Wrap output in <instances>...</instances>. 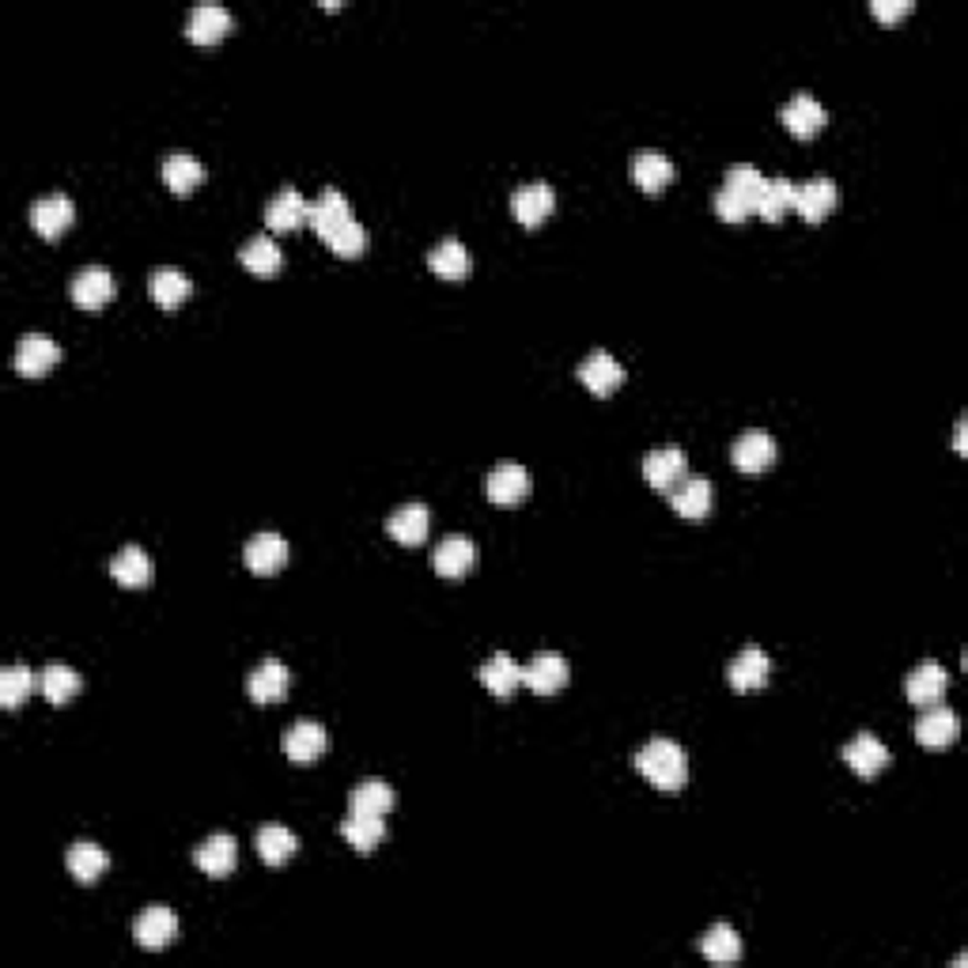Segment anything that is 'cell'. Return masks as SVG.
<instances>
[{"instance_id":"6da1fadb","label":"cell","mask_w":968,"mask_h":968,"mask_svg":"<svg viewBox=\"0 0 968 968\" xmlns=\"http://www.w3.org/2000/svg\"><path fill=\"white\" fill-rule=\"evenodd\" d=\"M632 765H636L639 776H644L647 783H655L658 791H681L685 779H689V757H685L681 745L670 738L647 742L644 749L632 757Z\"/></svg>"},{"instance_id":"7a4b0ae2","label":"cell","mask_w":968,"mask_h":968,"mask_svg":"<svg viewBox=\"0 0 968 968\" xmlns=\"http://www.w3.org/2000/svg\"><path fill=\"white\" fill-rule=\"evenodd\" d=\"M568 678H571L568 658H564L560 650H542V655H534L526 666H522V685L534 689L537 697H553L556 689L568 685Z\"/></svg>"},{"instance_id":"3957f363","label":"cell","mask_w":968,"mask_h":968,"mask_svg":"<svg viewBox=\"0 0 968 968\" xmlns=\"http://www.w3.org/2000/svg\"><path fill=\"white\" fill-rule=\"evenodd\" d=\"M73 303L80 311H102V307L114 299V277H110L107 265H84L73 277Z\"/></svg>"},{"instance_id":"277c9868","label":"cell","mask_w":968,"mask_h":968,"mask_svg":"<svg viewBox=\"0 0 968 968\" xmlns=\"http://www.w3.org/2000/svg\"><path fill=\"white\" fill-rule=\"evenodd\" d=\"M779 122L799 136V141H810V136H817L821 130H825L828 114H825V107L810 96V91H799L794 99L783 102V110H779Z\"/></svg>"},{"instance_id":"5b68a950","label":"cell","mask_w":968,"mask_h":968,"mask_svg":"<svg viewBox=\"0 0 968 968\" xmlns=\"http://www.w3.org/2000/svg\"><path fill=\"white\" fill-rule=\"evenodd\" d=\"M485 492H488V500L500 503V508H515V503H522L530 496L526 466H519V461H500V466L488 474Z\"/></svg>"},{"instance_id":"8992f818","label":"cell","mask_w":968,"mask_h":968,"mask_svg":"<svg viewBox=\"0 0 968 968\" xmlns=\"http://www.w3.org/2000/svg\"><path fill=\"white\" fill-rule=\"evenodd\" d=\"M836 201H839V190L833 178H810V182L794 186V212H799L806 224H821V220L836 209Z\"/></svg>"},{"instance_id":"52a82bcc","label":"cell","mask_w":968,"mask_h":968,"mask_svg":"<svg viewBox=\"0 0 968 968\" xmlns=\"http://www.w3.org/2000/svg\"><path fill=\"white\" fill-rule=\"evenodd\" d=\"M553 209H556V190L549 182H526V186H519L515 197H511V212H515V220L522 227L545 224V220L553 216Z\"/></svg>"},{"instance_id":"ba28073f","label":"cell","mask_w":968,"mask_h":968,"mask_svg":"<svg viewBox=\"0 0 968 968\" xmlns=\"http://www.w3.org/2000/svg\"><path fill=\"white\" fill-rule=\"evenodd\" d=\"M133 938H136V946H141V949L159 954V949H167L170 942L178 938V915L170 912V908H163V904H152L148 912L136 920Z\"/></svg>"},{"instance_id":"9c48e42d","label":"cell","mask_w":968,"mask_h":968,"mask_svg":"<svg viewBox=\"0 0 968 968\" xmlns=\"http://www.w3.org/2000/svg\"><path fill=\"white\" fill-rule=\"evenodd\" d=\"M73 220H76V204L73 197L65 193L38 197V201L31 204V227L38 231L42 238H57L62 231L73 227Z\"/></svg>"},{"instance_id":"30bf717a","label":"cell","mask_w":968,"mask_h":968,"mask_svg":"<svg viewBox=\"0 0 968 968\" xmlns=\"http://www.w3.org/2000/svg\"><path fill=\"white\" fill-rule=\"evenodd\" d=\"M776 440L768 432H760V427H753V432H742L738 440H734L731 447V458L734 466L742 469V474H765L768 466L776 461Z\"/></svg>"},{"instance_id":"8fae6325","label":"cell","mask_w":968,"mask_h":968,"mask_svg":"<svg viewBox=\"0 0 968 968\" xmlns=\"http://www.w3.org/2000/svg\"><path fill=\"white\" fill-rule=\"evenodd\" d=\"M644 477L650 488L658 492H670L681 477H689V458H685L681 447H655L644 458Z\"/></svg>"},{"instance_id":"7c38bea8","label":"cell","mask_w":968,"mask_h":968,"mask_svg":"<svg viewBox=\"0 0 968 968\" xmlns=\"http://www.w3.org/2000/svg\"><path fill=\"white\" fill-rule=\"evenodd\" d=\"M957 734H961V719L946 704H931L920 715V723H915V742L927 745V749H946Z\"/></svg>"},{"instance_id":"4fadbf2b","label":"cell","mask_w":968,"mask_h":968,"mask_svg":"<svg viewBox=\"0 0 968 968\" xmlns=\"http://www.w3.org/2000/svg\"><path fill=\"white\" fill-rule=\"evenodd\" d=\"M243 560L254 576H277L280 568L288 564V542L280 534H254L243 549Z\"/></svg>"},{"instance_id":"5bb4252c","label":"cell","mask_w":968,"mask_h":968,"mask_svg":"<svg viewBox=\"0 0 968 968\" xmlns=\"http://www.w3.org/2000/svg\"><path fill=\"white\" fill-rule=\"evenodd\" d=\"M946 689H949V674L942 670L938 663H920L904 681V697L912 700V704H920V708L942 704Z\"/></svg>"},{"instance_id":"9a60e30c","label":"cell","mask_w":968,"mask_h":968,"mask_svg":"<svg viewBox=\"0 0 968 968\" xmlns=\"http://www.w3.org/2000/svg\"><path fill=\"white\" fill-rule=\"evenodd\" d=\"M432 564H435V571H440L443 579H461L477 564V545L469 542L466 534H450V537H443V542L435 545Z\"/></svg>"},{"instance_id":"2e32d148","label":"cell","mask_w":968,"mask_h":968,"mask_svg":"<svg viewBox=\"0 0 968 968\" xmlns=\"http://www.w3.org/2000/svg\"><path fill=\"white\" fill-rule=\"evenodd\" d=\"M288 666L280 663V658H265V663L254 666L251 681H246V689H251V700L254 704H280V700L288 697Z\"/></svg>"},{"instance_id":"e0dca14e","label":"cell","mask_w":968,"mask_h":968,"mask_svg":"<svg viewBox=\"0 0 968 968\" xmlns=\"http://www.w3.org/2000/svg\"><path fill=\"white\" fill-rule=\"evenodd\" d=\"M193 863L204 874H209V878H227V874L238 867V844H235V836H231V833H212L193 852Z\"/></svg>"},{"instance_id":"ac0fdd59","label":"cell","mask_w":968,"mask_h":968,"mask_svg":"<svg viewBox=\"0 0 968 968\" xmlns=\"http://www.w3.org/2000/svg\"><path fill=\"white\" fill-rule=\"evenodd\" d=\"M285 753L296 765H314V760L325 753V726L314 723V719H299V723L288 726L285 734Z\"/></svg>"},{"instance_id":"d6986e66","label":"cell","mask_w":968,"mask_h":968,"mask_svg":"<svg viewBox=\"0 0 968 968\" xmlns=\"http://www.w3.org/2000/svg\"><path fill=\"white\" fill-rule=\"evenodd\" d=\"M348 220H353V204H348V197L341 190H333V186H325L311 201V212H307V224L319 231L322 238L330 235V231H337L341 224H348Z\"/></svg>"},{"instance_id":"ffe728a7","label":"cell","mask_w":968,"mask_h":968,"mask_svg":"<svg viewBox=\"0 0 968 968\" xmlns=\"http://www.w3.org/2000/svg\"><path fill=\"white\" fill-rule=\"evenodd\" d=\"M844 760H847V768H852L855 776L874 779L881 768L889 765V749H886V742H878L874 734L863 731V734H855V738L844 745Z\"/></svg>"},{"instance_id":"44dd1931","label":"cell","mask_w":968,"mask_h":968,"mask_svg":"<svg viewBox=\"0 0 968 968\" xmlns=\"http://www.w3.org/2000/svg\"><path fill=\"white\" fill-rule=\"evenodd\" d=\"M628 175H632V182H636L639 190L658 193V190H666V186L674 182L678 167H674V159L663 156V152H636V156H632Z\"/></svg>"},{"instance_id":"7402d4cb","label":"cell","mask_w":968,"mask_h":968,"mask_svg":"<svg viewBox=\"0 0 968 968\" xmlns=\"http://www.w3.org/2000/svg\"><path fill=\"white\" fill-rule=\"evenodd\" d=\"M579 382L598 398H610V393L624 382V367L616 364L610 353H590L579 364Z\"/></svg>"},{"instance_id":"603a6c76","label":"cell","mask_w":968,"mask_h":968,"mask_svg":"<svg viewBox=\"0 0 968 968\" xmlns=\"http://www.w3.org/2000/svg\"><path fill=\"white\" fill-rule=\"evenodd\" d=\"M57 359H62V348L49 337H42V333H31V337H23L20 348H15V371L27 375V379H42Z\"/></svg>"},{"instance_id":"cb8c5ba5","label":"cell","mask_w":968,"mask_h":968,"mask_svg":"<svg viewBox=\"0 0 968 968\" xmlns=\"http://www.w3.org/2000/svg\"><path fill=\"white\" fill-rule=\"evenodd\" d=\"M307 212H311V201H307L296 186H285V190L265 204V224L272 231H296L299 224H307Z\"/></svg>"},{"instance_id":"d4e9b609","label":"cell","mask_w":968,"mask_h":968,"mask_svg":"<svg viewBox=\"0 0 968 968\" xmlns=\"http://www.w3.org/2000/svg\"><path fill=\"white\" fill-rule=\"evenodd\" d=\"M711 500H715V492H711L708 477H681V481L670 488V503L681 519H708Z\"/></svg>"},{"instance_id":"484cf974","label":"cell","mask_w":968,"mask_h":968,"mask_svg":"<svg viewBox=\"0 0 968 968\" xmlns=\"http://www.w3.org/2000/svg\"><path fill=\"white\" fill-rule=\"evenodd\" d=\"M427 526H432V511L424 503H401L387 519V534L398 545H420L427 537Z\"/></svg>"},{"instance_id":"4316f807","label":"cell","mask_w":968,"mask_h":968,"mask_svg":"<svg viewBox=\"0 0 968 968\" xmlns=\"http://www.w3.org/2000/svg\"><path fill=\"white\" fill-rule=\"evenodd\" d=\"M238 262L246 265V269L254 272V277L269 280L280 272V265H285V254H280V243L269 235H254L243 243V251H238Z\"/></svg>"},{"instance_id":"83f0119b","label":"cell","mask_w":968,"mask_h":968,"mask_svg":"<svg viewBox=\"0 0 968 968\" xmlns=\"http://www.w3.org/2000/svg\"><path fill=\"white\" fill-rule=\"evenodd\" d=\"M227 31H231V12L224 4H197L190 20H186V34H190L193 42H201V46L220 42Z\"/></svg>"},{"instance_id":"f1b7e54d","label":"cell","mask_w":968,"mask_h":968,"mask_svg":"<svg viewBox=\"0 0 968 968\" xmlns=\"http://www.w3.org/2000/svg\"><path fill=\"white\" fill-rule=\"evenodd\" d=\"M65 867H68V874H73L76 881H80V886H96V881L110 867V855L102 852L99 844H88V839H80V844L68 847Z\"/></svg>"},{"instance_id":"f546056e","label":"cell","mask_w":968,"mask_h":968,"mask_svg":"<svg viewBox=\"0 0 968 968\" xmlns=\"http://www.w3.org/2000/svg\"><path fill=\"white\" fill-rule=\"evenodd\" d=\"M481 681H485V689L492 692V697L508 700L511 692H515L519 685H522V666L508 655V650H496L492 658H485Z\"/></svg>"},{"instance_id":"4dcf8cb0","label":"cell","mask_w":968,"mask_h":968,"mask_svg":"<svg viewBox=\"0 0 968 968\" xmlns=\"http://www.w3.org/2000/svg\"><path fill=\"white\" fill-rule=\"evenodd\" d=\"M190 291H193V280L186 277L182 269H175V265H159V269L152 272V299H156L163 311L182 307L186 299H190Z\"/></svg>"},{"instance_id":"1f68e13d","label":"cell","mask_w":968,"mask_h":968,"mask_svg":"<svg viewBox=\"0 0 968 968\" xmlns=\"http://www.w3.org/2000/svg\"><path fill=\"white\" fill-rule=\"evenodd\" d=\"M768 674H772V663H768L765 650H760V647H745L742 655L731 663L726 678H731V685L738 692H749V689H760V685L768 681Z\"/></svg>"},{"instance_id":"d6a6232c","label":"cell","mask_w":968,"mask_h":968,"mask_svg":"<svg viewBox=\"0 0 968 968\" xmlns=\"http://www.w3.org/2000/svg\"><path fill=\"white\" fill-rule=\"evenodd\" d=\"M163 182L170 186L175 193H193L197 186L204 182V163L193 159L190 152H170L167 159H163Z\"/></svg>"},{"instance_id":"836d02e7","label":"cell","mask_w":968,"mask_h":968,"mask_svg":"<svg viewBox=\"0 0 968 968\" xmlns=\"http://www.w3.org/2000/svg\"><path fill=\"white\" fill-rule=\"evenodd\" d=\"M469 251L458 243V238H443L432 254H427V269L440 280H466L469 277Z\"/></svg>"},{"instance_id":"e575fe53","label":"cell","mask_w":968,"mask_h":968,"mask_svg":"<svg viewBox=\"0 0 968 968\" xmlns=\"http://www.w3.org/2000/svg\"><path fill=\"white\" fill-rule=\"evenodd\" d=\"M753 212H757L760 220H783L787 212H794V182L791 178H765Z\"/></svg>"},{"instance_id":"d590c367","label":"cell","mask_w":968,"mask_h":968,"mask_svg":"<svg viewBox=\"0 0 968 968\" xmlns=\"http://www.w3.org/2000/svg\"><path fill=\"white\" fill-rule=\"evenodd\" d=\"M80 674L73 670V666H65V663H49L46 670H42V697L49 700V704L54 708H62V704H73L76 697H80Z\"/></svg>"},{"instance_id":"8d00e7d4","label":"cell","mask_w":968,"mask_h":968,"mask_svg":"<svg viewBox=\"0 0 968 968\" xmlns=\"http://www.w3.org/2000/svg\"><path fill=\"white\" fill-rule=\"evenodd\" d=\"M341 836H345L356 852L367 855V852H375L382 839H387V821L371 817V813H348V817L341 821Z\"/></svg>"},{"instance_id":"74e56055","label":"cell","mask_w":968,"mask_h":968,"mask_svg":"<svg viewBox=\"0 0 968 968\" xmlns=\"http://www.w3.org/2000/svg\"><path fill=\"white\" fill-rule=\"evenodd\" d=\"M393 802H398V794H393V787L382 783V779H364V783H356L353 794H348V806H353V813H371V817L390 813Z\"/></svg>"},{"instance_id":"f35d334b","label":"cell","mask_w":968,"mask_h":968,"mask_svg":"<svg viewBox=\"0 0 968 968\" xmlns=\"http://www.w3.org/2000/svg\"><path fill=\"white\" fill-rule=\"evenodd\" d=\"M110 576H114L122 587H148L152 582V560L141 545H125L122 553L110 564Z\"/></svg>"},{"instance_id":"ab89813d","label":"cell","mask_w":968,"mask_h":968,"mask_svg":"<svg viewBox=\"0 0 968 968\" xmlns=\"http://www.w3.org/2000/svg\"><path fill=\"white\" fill-rule=\"evenodd\" d=\"M700 954H704L711 965H734L742 957L738 931L726 927V923H715V927H711L708 935L700 938Z\"/></svg>"},{"instance_id":"60d3db41","label":"cell","mask_w":968,"mask_h":968,"mask_svg":"<svg viewBox=\"0 0 968 968\" xmlns=\"http://www.w3.org/2000/svg\"><path fill=\"white\" fill-rule=\"evenodd\" d=\"M34 689H42V674H31V666L15 663L0 674V704L4 708H20Z\"/></svg>"},{"instance_id":"b9f144b4","label":"cell","mask_w":968,"mask_h":968,"mask_svg":"<svg viewBox=\"0 0 968 968\" xmlns=\"http://www.w3.org/2000/svg\"><path fill=\"white\" fill-rule=\"evenodd\" d=\"M296 847H299V839L285 825H265L258 833V855L269 863V867H285L291 855H296Z\"/></svg>"},{"instance_id":"7bdbcfd3","label":"cell","mask_w":968,"mask_h":968,"mask_svg":"<svg viewBox=\"0 0 968 968\" xmlns=\"http://www.w3.org/2000/svg\"><path fill=\"white\" fill-rule=\"evenodd\" d=\"M760 186H765V175H760L753 163H734V167L726 170V178H723V190L731 197H738L742 204H749V209L757 204Z\"/></svg>"},{"instance_id":"ee69618b","label":"cell","mask_w":968,"mask_h":968,"mask_svg":"<svg viewBox=\"0 0 968 968\" xmlns=\"http://www.w3.org/2000/svg\"><path fill=\"white\" fill-rule=\"evenodd\" d=\"M325 246H330L333 254H341V258H359V254L371 246V235H367L356 220H348V224H341L337 231L325 235Z\"/></svg>"},{"instance_id":"f6af8a7d","label":"cell","mask_w":968,"mask_h":968,"mask_svg":"<svg viewBox=\"0 0 968 968\" xmlns=\"http://www.w3.org/2000/svg\"><path fill=\"white\" fill-rule=\"evenodd\" d=\"M715 212H719V220H726V224H742L745 216H753L749 204H742L738 197H731L726 190L715 193Z\"/></svg>"},{"instance_id":"bcb514c9","label":"cell","mask_w":968,"mask_h":968,"mask_svg":"<svg viewBox=\"0 0 968 968\" xmlns=\"http://www.w3.org/2000/svg\"><path fill=\"white\" fill-rule=\"evenodd\" d=\"M912 0H870V12L878 15L881 23H893V20H901V15H908L912 12Z\"/></svg>"},{"instance_id":"7dc6e473","label":"cell","mask_w":968,"mask_h":968,"mask_svg":"<svg viewBox=\"0 0 968 968\" xmlns=\"http://www.w3.org/2000/svg\"><path fill=\"white\" fill-rule=\"evenodd\" d=\"M957 450H965V420H957Z\"/></svg>"}]
</instances>
